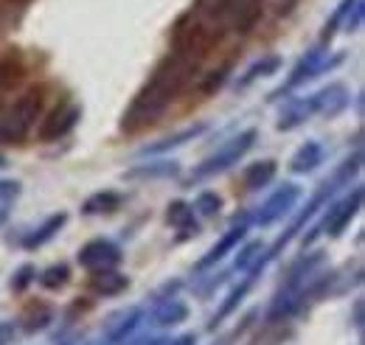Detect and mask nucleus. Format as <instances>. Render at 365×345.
I'll use <instances>...</instances> for the list:
<instances>
[{"label":"nucleus","mask_w":365,"mask_h":345,"mask_svg":"<svg viewBox=\"0 0 365 345\" xmlns=\"http://www.w3.org/2000/svg\"><path fill=\"white\" fill-rule=\"evenodd\" d=\"M202 62V53L194 48H182L175 45V53H169L158 71L152 73V79L143 85V90L133 98V104L124 113L121 130L124 132H138L149 124H155L169 107L172 101L180 96L182 90L188 87V82L194 79L197 68Z\"/></svg>","instance_id":"1"},{"label":"nucleus","mask_w":365,"mask_h":345,"mask_svg":"<svg viewBox=\"0 0 365 345\" xmlns=\"http://www.w3.org/2000/svg\"><path fill=\"white\" fill-rule=\"evenodd\" d=\"M43 113V93L29 90L14 104L0 110V143H23Z\"/></svg>","instance_id":"2"},{"label":"nucleus","mask_w":365,"mask_h":345,"mask_svg":"<svg viewBox=\"0 0 365 345\" xmlns=\"http://www.w3.org/2000/svg\"><path fill=\"white\" fill-rule=\"evenodd\" d=\"M76 121H79V107L68 104V107H62V110H53V113L48 115L46 124L40 127V138H43V140H56V138H62L65 132L73 130Z\"/></svg>","instance_id":"3"},{"label":"nucleus","mask_w":365,"mask_h":345,"mask_svg":"<svg viewBox=\"0 0 365 345\" xmlns=\"http://www.w3.org/2000/svg\"><path fill=\"white\" fill-rule=\"evenodd\" d=\"M82 264L91 267V269H107V267H115L118 264V250L107 242H91L85 250H82Z\"/></svg>","instance_id":"4"},{"label":"nucleus","mask_w":365,"mask_h":345,"mask_svg":"<svg viewBox=\"0 0 365 345\" xmlns=\"http://www.w3.org/2000/svg\"><path fill=\"white\" fill-rule=\"evenodd\" d=\"M273 174H275V163H259V166H253L250 172H247V185L250 188H262L264 182H270L273 180Z\"/></svg>","instance_id":"5"},{"label":"nucleus","mask_w":365,"mask_h":345,"mask_svg":"<svg viewBox=\"0 0 365 345\" xmlns=\"http://www.w3.org/2000/svg\"><path fill=\"white\" fill-rule=\"evenodd\" d=\"M118 197L115 194H96L88 200V205H85V211L88 214H98V211H113V208H118Z\"/></svg>","instance_id":"6"},{"label":"nucleus","mask_w":365,"mask_h":345,"mask_svg":"<svg viewBox=\"0 0 365 345\" xmlns=\"http://www.w3.org/2000/svg\"><path fill=\"white\" fill-rule=\"evenodd\" d=\"M278 65H281V62H278L275 56H267L264 62H259V65H253V68L247 71V82H250V79H256V76H264V73H273V71H275V68H278Z\"/></svg>","instance_id":"7"},{"label":"nucleus","mask_w":365,"mask_h":345,"mask_svg":"<svg viewBox=\"0 0 365 345\" xmlns=\"http://www.w3.org/2000/svg\"><path fill=\"white\" fill-rule=\"evenodd\" d=\"M320 158L318 146H309V149H304L301 155H298V160H295V169L298 172H304V169H312V163Z\"/></svg>","instance_id":"8"},{"label":"nucleus","mask_w":365,"mask_h":345,"mask_svg":"<svg viewBox=\"0 0 365 345\" xmlns=\"http://www.w3.org/2000/svg\"><path fill=\"white\" fill-rule=\"evenodd\" d=\"M101 278H104V281H96V287H98L101 292H118V289L127 284V281L118 278V275H101Z\"/></svg>","instance_id":"9"},{"label":"nucleus","mask_w":365,"mask_h":345,"mask_svg":"<svg viewBox=\"0 0 365 345\" xmlns=\"http://www.w3.org/2000/svg\"><path fill=\"white\" fill-rule=\"evenodd\" d=\"M225 76H228V65H225L222 71H214V73H211V76H208V79L202 82V90H205V93H214L217 87H222Z\"/></svg>","instance_id":"10"},{"label":"nucleus","mask_w":365,"mask_h":345,"mask_svg":"<svg viewBox=\"0 0 365 345\" xmlns=\"http://www.w3.org/2000/svg\"><path fill=\"white\" fill-rule=\"evenodd\" d=\"M65 278H68V269H65V267H53V269L46 272L48 287H59V284H65Z\"/></svg>","instance_id":"11"},{"label":"nucleus","mask_w":365,"mask_h":345,"mask_svg":"<svg viewBox=\"0 0 365 345\" xmlns=\"http://www.w3.org/2000/svg\"><path fill=\"white\" fill-rule=\"evenodd\" d=\"M360 23H363V0H354V17H349V26L346 29L354 31Z\"/></svg>","instance_id":"12"},{"label":"nucleus","mask_w":365,"mask_h":345,"mask_svg":"<svg viewBox=\"0 0 365 345\" xmlns=\"http://www.w3.org/2000/svg\"><path fill=\"white\" fill-rule=\"evenodd\" d=\"M17 76H14V71L9 68V65H0V87H6V85H11Z\"/></svg>","instance_id":"13"},{"label":"nucleus","mask_w":365,"mask_h":345,"mask_svg":"<svg viewBox=\"0 0 365 345\" xmlns=\"http://www.w3.org/2000/svg\"><path fill=\"white\" fill-rule=\"evenodd\" d=\"M200 205H202V208H205V214H214V211H217V208H220V200H217V197H211V194H205V197H202V202H200Z\"/></svg>","instance_id":"14"},{"label":"nucleus","mask_w":365,"mask_h":345,"mask_svg":"<svg viewBox=\"0 0 365 345\" xmlns=\"http://www.w3.org/2000/svg\"><path fill=\"white\" fill-rule=\"evenodd\" d=\"M0 166H3V160H0Z\"/></svg>","instance_id":"15"}]
</instances>
